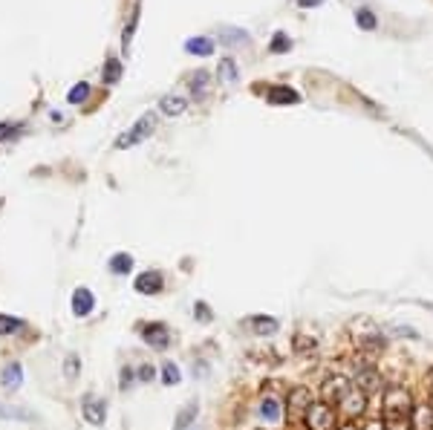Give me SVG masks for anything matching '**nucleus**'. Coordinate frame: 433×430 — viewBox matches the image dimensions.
<instances>
[{"label":"nucleus","instance_id":"nucleus-1","mask_svg":"<svg viewBox=\"0 0 433 430\" xmlns=\"http://www.w3.org/2000/svg\"><path fill=\"white\" fill-rule=\"evenodd\" d=\"M382 404H384V416L387 421H410L416 404H413V396L407 387H387L384 396H382Z\"/></svg>","mask_w":433,"mask_h":430},{"label":"nucleus","instance_id":"nucleus-2","mask_svg":"<svg viewBox=\"0 0 433 430\" xmlns=\"http://www.w3.org/2000/svg\"><path fill=\"white\" fill-rule=\"evenodd\" d=\"M154 127H156V116L154 113H144L127 133H121L119 139H116V148L121 151V148H133V145H139L141 139H148L151 133H154Z\"/></svg>","mask_w":433,"mask_h":430},{"label":"nucleus","instance_id":"nucleus-3","mask_svg":"<svg viewBox=\"0 0 433 430\" xmlns=\"http://www.w3.org/2000/svg\"><path fill=\"white\" fill-rule=\"evenodd\" d=\"M304 424L309 430H332L335 427V410L327 401H312L307 416H304Z\"/></svg>","mask_w":433,"mask_h":430},{"label":"nucleus","instance_id":"nucleus-4","mask_svg":"<svg viewBox=\"0 0 433 430\" xmlns=\"http://www.w3.org/2000/svg\"><path fill=\"white\" fill-rule=\"evenodd\" d=\"M349 390H352V384H349V379L347 376H327L324 379V384H321V399L332 407H338L347 396H349Z\"/></svg>","mask_w":433,"mask_h":430},{"label":"nucleus","instance_id":"nucleus-5","mask_svg":"<svg viewBox=\"0 0 433 430\" xmlns=\"http://www.w3.org/2000/svg\"><path fill=\"white\" fill-rule=\"evenodd\" d=\"M309 404H312V393L307 387H292V390H289V396H286V416H289V421L304 419L307 410H309Z\"/></svg>","mask_w":433,"mask_h":430},{"label":"nucleus","instance_id":"nucleus-6","mask_svg":"<svg viewBox=\"0 0 433 430\" xmlns=\"http://www.w3.org/2000/svg\"><path fill=\"white\" fill-rule=\"evenodd\" d=\"M352 387H358L364 396H373V393H382V390H384V379H382V373H379L373 364H364V367L355 370V384H352Z\"/></svg>","mask_w":433,"mask_h":430},{"label":"nucleus","instance_id":"nucleus-7","mask_svg":"<svg viewBox=\"0 0 433 430\" xmlns=\"http://www.w3.org/2000/svg\"><path fill=\"white\" fill-rule=\"evenodd\" d=\"M136 292L139 295H159L162 292V286H165V277L154 269V271H141L139 277H136Z\"/></svg>","mask_w":433,"mask_h":430},{"label":"nucleus","instance_id":"nucleus-8","mask_svg":"<svg viewBox=\"0 0 433 430\" xmlns=\"http://www.w3.org/2000/svg\"><path fill=\"white\" fill-rule=\"evenodd\" d=\"M141 338H144V344H151L154 349H168V344H171V329L165 326V324H148L141 329Z\"/></svg>","mask_w":433,"mask_h":430},{"label":"nucleus","instance_id":"nucleus-9","mask_svg":"<svg viewBox=\"0 0 433 430\" xmlns=\"http://www.w3.org/2000/svg\"><path fill=\"white\" fill-rule=\"evenodd\" d=\"M96 309V298H93V292L87 289V286H79L76 292H72V312H76L79 318H84V315H90Z\"/></svg>","mask_w":433,"mask_h":430},{"label":"nucleus","instance_id":"nucleus-10","mask_svg":"<svg viewBox=\"0 0 433 430\" xmlns=\"http://www.w3.org/2000/svg\"><path fill=\"white\" fill-rule=\"evenodd\" d=\"M81 413H84V419H87L90 424H104V419H107V404H104L101 399H96V396H87L84 404H81Z\"/></svg>","mask_w":433,"mask_h":430},{"label":"nucleus","instance_id":"nucleus-11","mask_svg":"<svg viewBox=\"0 0 433 430\" xmlns=\"http://www.w3.org/2000/svg\"><path fill=\"white\" fill-rule=\"evenodd\" d=\"M364 404H367V396L361 393L358 387H352V390H349V396H347L338 407H344V416H347V419H355V416L364 413Z\"/></svg>","mask_w":433,"mask_h":430},{"label":"nucleus","instance_id":"nucleus-12","mask_svg":"<svg viewBox=\"0 0 433 430\" xmlns=\"http://www.w3.org/2000/svg\"><path fill=\"white\" fill-rule=\"evenodd\" d=\"M266 99H269V104H298L301 101V96L292 90V87H269V93H266Z\"/></svg>","mask_w":433,"mask_h":430},{"label":"nucleus","instance_id":"nucleus-13","mask_svg":"<svg viewBox=\"0 0 433 430\" xmlns=\"http://www.w3.org/2000/svg\"><path fill=\"white\" fill-rule=\"evenodd\" d=\"M249 326H252V332L260 335V338H263V335H274V332L280 329V324H277L274 318H266V315H252V318H249Z\"/></svg>","mask_w":433,"mask_h":430},{"label":"nucleus","instance_id":"nucleus-14","mask_svg":"<svg viewBox=\"0 0 433 430\" xmlns=\"http://www.w3.org/2000/svg\"><path fill=\"white\" fill-rule=\"evenodd\" d=\"M0 381H4L6 390H18V387L24 384V367H21L18 361L6 364V367H4V376H0Z\"/></svg>","mask_w":433,"mask_h":430},{"label":"nucleus","instance_id":"nucleus-15","mask_svg":"<svg viewBox=\"0 0 433 430\" xmlns=\"http://www.w3.org/2000/svg\"><path fill=\"white\" fill-rule=\"evenodd\" d=\"M260 416L266 419V421H280L283 419V410H280V401L274 399V396H263L260 399Z\"/></svg>","mask_w":433,"mask_h":430},{"label":"nucleus","instance_id":"nucleus-16","mask_svg":"<svg viewBox=\"0 0 433 430\" xmlns=\"http://www.w3.org/2000/svg\"><path fill=\"white\" fill-rule=\"evenodd\" d=\"M410 427H413V430H433V413H430V407H427V404H422V407H416V410H413V416H410Z\"/></svg>","mask_w":433,"mask_h":430},{"label":"nucleus","instance_id":"nucleus-17","mask_svg":"<svg viewBox=\"0 0 433 430\" xmlns=\"http://www.w3.org/2000/svg\"><path fill=\"white\" fill-rule=\"evenodd\" d=\"M159 107H162L165 116H182L185 113V99L182 96H165Z\"/></svg>","mask_w":433,"mask_h":430},{"label":"nucleus","instance_id":"nucleus-18","mask_svg":"<svg viewBox=\"0 0 433 430\" xmlns=\"http://www.w3.org/2000/svg\"><path fill=\"white\" fill-rule=\"evenodd\" d=\"M185 49L194 52V55H211V52H214V41H211V38H191V41L185 44Z\"/></svg>","mask_w":433,"mask_h":430},{"label":"nucleus","instance_id":"nucleus-19","mask_svg":"<svg viewBox=\"0 0 433 430\" xmlns=\"http://www.w3.org/2000/svg\"><path fill=\"white\" fill-rule=\"evenodd\" d=\"M0 419H15V421H32V413L24 407H9V404H0Z\"/></svg>","mask_w":433,"mask_h":430},{"label":"nucleus","instance_id":"nucleus-20","mask_svg":"<svg viewBox=\"0 0 433 430\" xmlns=\"http://www.w3.org/2000/svg\"><path fill=\"white\" fill-rule=\"evenodd\" d=\"M110 269H113L116 274H127V271L133 269V257L124 254V251H121V254H113V257H110Z\"/></svg>","mask_w":433,"mask_h":430},{"label":"nucleus","instance_id":"nucleus-21","mask_svg":"<svg viewBox=\"0 0 433 430\" xmlns=\"http://www.w3.org/2000/svg\"><path fill=\"white\" fill-rule=\"evenodd\" d=\"M194 419H196V404H188V407H185V410L176 416V421H174V430H188Z\"/></svg>","mask_w":433,"mask_h":430},{"label":"nucleus","instance_id":"nucleus-22","mask_svg":"<svg viewBox=\"0 0 433 430\" xmlns=\"http://www.w3.org/2000/svg\"><path fill=\"white\" fill-rule=\"evenodd\" d=\"M292 346H295V352L309 355V352H315V349H318V341H315V338H307V335H295Z\"/></svg>","mask_w":433,"mask_h":430},{"label":"nucleus","instance_id":"nucleus-23","mask_svg":"<svg viewBox=\"0 0 433 430\" xmlns=\"http://www.w3.org/2000/svg\"><path fill=\"white\" fill-rule=\"evenodd\" d=\"M162 381H165V384H171V387L182 381V373H179V367H176L174 361H168V364L162 367Z\"/></svg>","mask_w":433,"mask_h":430},{"label":"nucleus","instance_id":"nucleus-24","mask_svg":"<svg viewBox=\"0 0 433 430\" xmlns=\"http://www.w3.org/2000/svg\"><path fill=\"white\" fill-rule=\"evenodd\" d=\"M355 24H358L361 29H376V15H373L370 9H358V12H355Z\"/></svg>","mask_w":433,"mask_h":430},{"label":"nucleus","instance_id":"nucleus-25","mask_svg":"<svg viewBox=\"0 0 433 430\" xmlns=\"http://www.w3.org/2000/svg\"><path fill=\"white\" fill-rule=\"evenodd\" d=\"M121 76V61H107V69H104V84H116Z\"/></svg>","mask_w":433,"mask_h":430},{"label":"nucleus","instance_id":"nucleus-26","mask_svg":"<svg viewBox=\"0 0 433 430\" xmlns=\"http://www.w3.org/2000/svg\"><path fill=\"white\" fill-rule=\"evenodd\" d=\"M87 96H90V84H87V81H81V84H76V87L69 90V96H66V99H69V104H79V101H84Z\"/></svg>","mask_w":433,"mask_h":430},{"label":"nucleus","instance_id":"nucleus-27","mask_svg":"<svg viewBox=\"0 0 433 430\" xmlns=\"http://www.w3.org/2000/svg\"><path fill=\"white\" fill-rule=\"evenodd\" d=\"M229 81V84H234V79H237V69H234V61H223L220 64V81Z\"/></svg>","mask_w":433,"mask_h":430},{"label":"nucleus","instance_id":"nucleus-28","mask_svg":"<svg viewBox=\"0 0 433 430\" xmlns=\"http://www.w3.org/2000/svg\"><path fill=\"white\" fill-rule=\"evenodd\" d=\"M205 81H208V73H205V69H199L196 76H191V90H194L196 96H202V93H205Z\"/></svg>","mask_w":433,"mask_h":430},{"label":"nucleus","instance_id":"nucleus-29","mask_svg":"<svg viewBox=\"0 0 433 430\" xmlns=\"http://www.w3.org/2000/svg\"><path fill=\"white\" fill-rule=\"evenodd\" d=\"M15 329H21V321H18V318H6V315H0V332H4V335H12Z\"/></svg>","mask_w":433,"mask_h":430},{"label":"nucleus","instance_id":"nucleus-30","mask_svg":"<svg viewBox=\"0 0 433 430\" xmlns=\"http://www.w3.org/2000/svg\"><path fill=\"white\" fill-rule=\"evenodd\" d=\"M289 46H292V41H289L283 32H277V35H274V41H272V52H286Z\"/></svg>","mask_w":433,"mask_h":430},{"label":"nucleus","instance_id":"nucleus-31","mask_svg":"<svg viewBox=\"0 0 433 430\" xmlns=\"http://www.w3.org/2000/svg\"><path fill=\"white\" fill-rule=\"evenodd\" d=\"M64 373H66L69 379H76V376H79V358H76V355H69V358H66V364H64Z\"/></svg>","mask_w":433,"mask_h":430},{"label":"nucleus","instance_id":"nucleus-32","mask_svg":"<svg viewBox=\"0 0 433 430\" xmlns=\"http://www.w3.org/2000/svg\"><path fill=\"white\" fill-rule=\"evenodd\" d=\"M194 315H196L202 324H208V321H211V309H208V304H202V301H199V304L194 306Z\"/></svg>","mask_w":433,"mask_h":430},{"label":"nucleus","instance_id":"nucleus-33","mask_svg":"<svg viewBox=\"0 0 433 430\" xmlns=\"http://www.w3.org/2000/svg\"><path fill=\"white\" fill-rule=\"evenodd\" d=\"M139 379H141V381H151V379H154V367H151V364L139 367Z\"/></svg>","mask_w":433,"mask_h":430},{"label":"nucleus","instance_id":"nucleus-34","mask_svg":"<svg viewBox=\"0 0 433 430\" xmlns=\"http://www.w3.org/2000/svg\"><path fill=\"white\" fill-rule=\"evenodd\" d=\"M387 430H410V421H387Z\"/></svg>","mask_w":433,"mask_h":430},{"label":"nucleus","instance_id":"nucleus-35","mask_svg":"<svg viewBox=\"0 0 433 430\" xmlns=\"http://www.w3.org/2000/svg\"><path fill=\"white\" fill-rule=\"evenodd\" d=\"M361 430H387V424H382V421H367Z\"/></svg>","mask_w":433,"mask_h":430},{"label":"nucleus","instance_id":"nucleus-36","mask_svg":"<svg viewBox=\"0 0 433 430\" xmlns=\"http://www.w3.org/2000/svg\"><path fill=\"white\" fill-rule=\"evenodd\" d=\"M324 0H298V6H304V9H309V6H321Z\"/></svg>","mask_w":433,"mask_h":430},{"label":"nucleus","instance_id":"nucleus-37","mask_svg":"<svg viewBox=\"0 0 433 430\" xmlns=\"http://www.w3.org/2000/svg\"><path fill=\"white\" fill-rule=\"evenodd\" d=\"M130 379H133V373H130V370H121V387H130Z\"/></svg>","mask_w":433,"mask_h":430},{"label":"nucleus","instance_id":"nucleus-38","mask_svg":"<svg viewBox=\"0 0 433 430\" xmlns=\"http://www.w3.org/2000/svg\"><path fill=\"white\" fill-rule=\"evenodd\" d=\"M338 430H355V427H352V424L347 421V424H344V427H338Z\"/></svg>","mask_w":433,"mask_h":430},{"label":"nucleus","instance_id":"nucleus-39","mask_svg":"<svg viewBox=\"0 0 433 430\" xmlns=\"http://www.w3.org/2000/svg\"><path fill=\"white\" fill-rule=\"evenodd\" d=\"M424 306H427V309H433V304H424Z\"/></svg>","mask_w":433,"mask_h":430}]
</instances>
